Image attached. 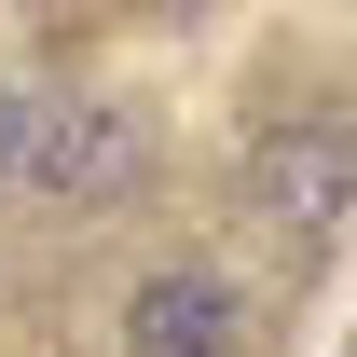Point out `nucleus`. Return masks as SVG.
Masks as SVG:
<instances>
[{"label": "nucleus", "mask_w": 357, "mask_h": 357, "mask_svg": "<svg viewBox=\"0 0 357 357\" xmlns=\"http://www.w3.org/2000/svg\"><path fill=\"white\" fill-rule=\"evenodd\" d=\"M137 165H151V124L124 96H14V124H0V178H28L55 206H110Z\"/></svg>", "instance_id": "nucleus-1"}, {"label": "nucleus", "mask_w": 357, "mask_h": 357, "mask_svg": "<svg viewBox=\"0 0 357 357\" xmlns=\"http://www.w3.org/2000/svg\"><path fill=\"white\" fill-rule=\"evenodd\" d=\"M248 206H261L289 248H330V234L357 220V124H261L248 137Z\"/></svg>", "instance_id": "nucleus-2"}, {"label": "nucleus", "mask_w": 357, "mask_h": 357, "mask_svg": "<svg viewBox=\"0 0 357 357\" xmlns=\"http://www.w3.org/2000/svg\"><path fill=\"white\" fill-rule=\"evenodd\" d=\"M124 357H248L261 344V316H248V289H234L220 261H165L124 289V330H110Z\"/></svg>", "instance_id": "nucleus-3"}, {"label": "nucleus", "mask_w": 357, "mask_h": 357, "mask_svg": "<svg viewBox=\"0 0 357 357\" xmlns=\"http://www.w3.org/2000/svg\"><path fill=\"white\" fill-rule=\"evenodd\" d=\"M137 14H151V28H192V14H206V0H137Z\"/></svg>", "instance_id": "nucleus-4"}]
</instances>
